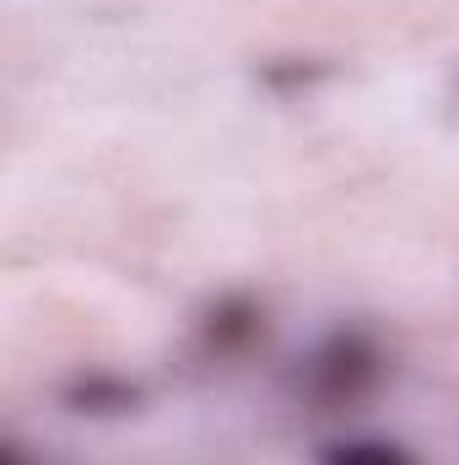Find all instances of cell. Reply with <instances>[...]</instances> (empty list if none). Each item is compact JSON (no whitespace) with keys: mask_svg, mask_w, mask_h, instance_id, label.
<instances>
[{"mask_svg":"<svg viewBox=\"0 0 459 465\" xmlns=\"http://www.w3.org/2000/svg\"><path fill=\"white\" fill-rule=\"evenodd\" d=\"M135 384H124L114 373H93V379H76V390H71V401H76V411H130L135 406Z\"/></svg>","mask_w":459,"mask_h":465,"instance_id":"cell-3","label":"cell"},{"mask_svg":"<svg viewBox=\"0 0 459 465\" xmlns=\"http://www.w3.org/2000/svg\"><path fill=\"white\" fill-rule=\"evenodd\" d=\"M314 465H422L400 439L384 433H341L314 450Z\"/></svg>","mask_w":459,"mask_h":465,"instance_id":"cell-2","label":"cell"},{"mask_svg":"<svg viewBox=\"0 0 459 465\" xmlns=\"http://www.w3.org/2000/svg\"><path fill=\"white\" fill-rule=\"evenodd\" d=\"M384 379H389V351L362 325L330 331L319 347L303 357V368H298V384H303V395L319 411H351V406H362L367 395H378Z\"/></svg>","mask_w":459,"mask_h":465,"instance_id":"cell-1","label":"cell"}]
</instances>
